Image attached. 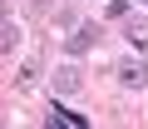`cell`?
I'll list each match as a JSON object with an SVG mask.
<instances>
[{"label":"cell","instance_id":"2","mask_svg":"<svg viewBox=\"0 0 148 129\" xmlns=\"http://www.w3.org/2000/svg\"><path fill=\"white\" fill-rule=\"evenodd\" d=\"M45 129H89V119L79 109H69V104H49L45 109Z\"/></svg>","mask_w":148,"mask_h":129},{"label":"cell","instance_id":"8","mask_svg":"<svg viewBox=\"0 0 148 129\" xmlns=\"http://www.w3.org/2000/svg\"><path fill=\"white\" fill-rule=\"evenodd\" d=\"M109 15H114V20H123V15H128V0H109Z\"/></svg>","mask_w":148,"mask_h":129},{"label":"cell","instance_id":"7","mask_svg":"<svg viewBox=\"0 0 148 129\" xmlns=\"http://www.w3.org/2000/svg\"><path fill=\"white\" fill-rule=\"evenodd\" d=\"M15 45H20V25H15V15H5V25H0V50L15 55Z\"/></svg>","mask_w":148,"mask_h":129},{"label":"cell","instance_id":"9","mask_svg":"<svg viewBox=\"0 0 148 129\" xmlns=\"http://www.w3.org/2000/svg\"><path fill=\"white\" fill-rule=\"evenodd\" d=\"M143 5H148V0H143Z\"/></svg>","mask_w":148,"mask_h":129},{"label":"cell","instance_id":"6","mask_svg":"<svg viewBox=\"0 0 148 129\" xmlns=\"http://www.w3.org/2000/svg\"><path fill=\"white\" fill-rule=\"evenodd\" d=\"M35 80H40V64H35V60H25V64H20V70L10 75V85H15L20 94H25V89H35Z\"/></svg>","mask_w":148,"mask_h":129},{"label":"cell","instance_id":"3","mask_svg":"<svg viewBox=\"0 0 148 129\" xmlns=\"http://www.w3.org/2000/svg\"><path fill=\"white\" fill-rule=\"evenodd\" d=\"M99 40H104V30H99L94 20H84V25H74V35L64 40V50H69V55H84V50H94Z\"/></svg>","mask_w":148,"mask_h":129},{"label":"cell","instance_id":"4","mask_svg":"<svg viewBox=\"0 0 148 129\" xmlns=\"http://www.w3.org/2000/svg\"><path fill=\"white\" fill-rule=\"evenodd\" d=\"M123 40L128 45H148V20L143 15H123Z\"/></svg>","mask_w":148,"mask_h":129},{"label":"cell","instance_id":"1","mask_svg":"<svg viewBox=\"0 0 148 129\" xmlns=\"http://www.w3.org/2000/svg\"><path fill=\"white\" fill-rule=\"evenodd\" d=\"M114 80H119L123 89H143V85H148V60H133V55L119 60V64H114Z\"/></svg>","mask_w":148,"mask_h":129},{"label":"cell","instance_id":"5","mask_svg":"<svg viewBox=\"0 0 148 129\" xmlns=\"http://www.w3.org/2000/svg\"><path fill=\"white\" fill-rule=\"evenodd\" d=\"M79 85H84V80H79V70H74V64H59V70H54V89H59V94H74Z\"/></svg>","mask_w":148,"mask_h":129}]
</instances>
